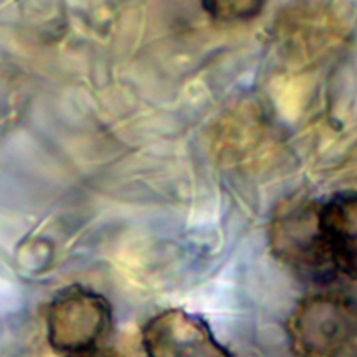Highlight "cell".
I'll list each match as a JSON object with an SVG mask.
<instances>
[{
  "label": "cell",
  "instance_id": "6da1fadb",
  "mask_svg": "<svg viewBox=\"0 0 357 357\" xmlns=\"http://www.w3.org/2000/svg\"><path fill=\"white\" fill-rule=\"evenodd\" d=\"M297 357H344L357 347V304L340 294L303 298L287 322Z\"/></svg>",
  "mask_w": 357,
  "mask_h": 357
},
{
  "label": "cell",
  "instance_id": "7a4b0ae2",
  "mask_svg": "<svg viewBox=\"0 0 357 357\" xmlns=\"http://www.w3.org/2000/svg\"><path fill=\"white\" fill-rule=\"evenodd\" d=\"M112 319V307L102 294L84 286H70L49 304L47 342L66 354L93 349L109 332Z\"/></svg>",
  "mask_w": 357,
  "mask_h": 357
},
{
  "label": "cell",
  "instance_id": "3957f363",
  "mask_svg": "<svg viewBox=\"0 0 357 357\" xmlns=\"http://www.w3.org/2000/svg\"><path fill=\"white\" fill-rule=\"evenodd\" d=\"M318 202H291L283 206L271 226V247L275 255L293 269L325 278L333 271L318 230Z\"/></svg>",
  "mask_w": 357,
  "mask_h": 357
},
{
  "label": "cell",
  "instance_id": "277c9868",
  "mask_svg": "<svg viewBox=\"0 0 357 357\" xmlns=\"http://www.w3.org/2000/svg\"><path fill=\"white\" fill-rule=\"evenodd\" d=\"M146 357H231L195 314L172 308L153 315L141 332Z\"/></svg>",
  "mask_w": 357,
  "mask_h": 357
},
{
  "label": "cell",
  "instance_id": "5b68a950",
  "mask_svg": "<svg viewBox=\"0 0 357 357\" xmlns=\"http://www.w3.org/2000/svg\"><path fill=\"white\" fill-rule=\"evenodd\" d=\"M317 220L333 271L357 279V188L318 202Z\"/></svg>",
  "mask_w": 357,
  "mask_h": 357
},
{
  "label": "cell",
  "instance_id": "8992f818",
  "mask_svg": "<svg viewBox=\"0 0 357 357\" xmlns=\"http://www.w3.org/2000/svg\"><path fill=\"white\" fill-rule=\"evenodd\" d=\"M26 105L22 81L8 71L0 70V134L18 121Z\"/></svg>",
  "mask_w": 357,
  "mask_h": 357
},
{
  "label": "cell",
  "instance_id": "52a82bcc",
  "mask_svg": "<svg viewBox=\"0 0 357 357\" xmlns=\"http://www.w3.org/2000/svg\"><path fill=\"white\" fill-rule=\"evenodd\" d=\"M259 1H208L204 3V8L215 20L220 21H237L255 17L261 8Z\"/></svg>",
  "mask_w": 357,
  "mask_h": 357
},
{
  "label": "cell",
  "instance_id": "ba28073f",
  "mask_svg": "<svg viewBox=\"0 0 357 357\" xmlns=\"http://www.w3.org/2000/svg\"><path fill=\"white\" fill-rule=\"evenodd\" d=\"M66 357H119V356L116 353H113V351H109V350H105V349H99V347H93V349H88V350L66 354Z\"/></svg>",
  "mask_w": 357,
  "mask_h": 357
}]
</instances>
